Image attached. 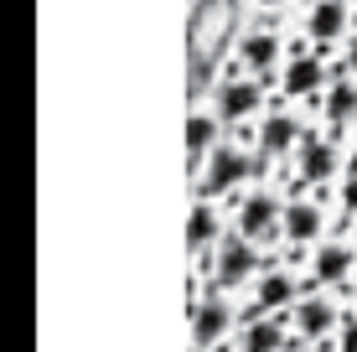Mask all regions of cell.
Here are the masks:
<instances>
[{
    "label": "cell",
    "instance_id": "cell-1",
    "mask_svg": "<svg viewBox=\"0 0 357 352\" xmlns=\"http://www.w3.org/2000/svg\"><path fill=\"white\" fill-rule=\"evenodd\" d=\"M233 21H238V0H197V10H192V36H187L197 68H207V63L228 47Z\"/></svg>",
    "mask_w": 357,
    "mask_h": 352
},
{
    "label": "cell",
    "instance_id": "cell-2",
    "mask_svg": "<svg viewBox=\"0 0 357 352\" xmlns=\"http://www.w3.org/2000/svg\"><path fill=\"white\" fill-rule=\"evenodd\" d=\"M249 171H254V161L238 151V145H213V151H207V166H202L197 192H202V197H223V192L238 187Z\"/></svg>",
    "mask_w": 357,
    "mask_h": 352
},
{
    "label": "cell",
    "instance_id": "cell-3",
    "mask_svg": "<svg viewBox=\"0 0 357 352\" xmlns=\"http://www.w3.org/2000/svg\"><path fill=\"white\" fill-rule=\"evenodd\" d=\"M259 270V249L249 244L243 234L233 238H218V264H213V290H228V285H243L249 275Z\"/></svg>",
    "mask_w": 357,
    "mask_h": 352
},
{
    "label": "cell",
    "instance_id": "cell-4",
    "mask_svg": "<svg viewBox=\"0 0 357 352\" xmlns=\"http://www.w3.org/2000/svg\"><path fill=\"white\" fill-rule=\"evenodd\" d=\"M228 326H233V306H228L223 296H218V290H213V296H202V300L192 306V342H197V347L223 342Z\"/></svg>",
    "mask_w": 357,
    "mask_h": 352
},
{
    "label": "cell",
    "instance_id": "cell-5",
    "mask_svg": "<svg viewBox=\"0 0 357 352\" xmlns=\"http://www.w3.org/2000/svg\"><path fill=\"white\" fill-rule=\"evenodd\" d=\"M280 217H285L280 202L269 197V192H254V197H243V208H238V234L249 238V244H254V238H269Z\"/></svg>",
    "mask_w": 357,
    "mask_h": 352
},
{
    "label": "cell",
    "instance_id": "cell-6",
    "mask_svg": "<svg viewBox=\"0 0 357 352\" xmlns=\"http://www.w3.org/2000/svg\"><path fill=\"white\" fill-rule=\"evenodd\" d=\"M259 83L254 78H233V83H223V89H218V119H223V125H233V119H249L254 109H259Z\"/></svg>",
    "mask_w": 357,
    "mask_h": 352
},
{
    "label": "cell",
    "instance_id": "cell-7",
    "mask_svg": "<svg viewBox=\"0 0 357 352\" xmlns=\"http://www.w3.org/2000/svg\"><path fill=\"white\" fill-rule=\"evenodd\" d=\"M331 171H337V151H331L326 140L305 135L301 151H295V176H301V181H326Z\"/></svg>",
    "mask_w": 357,
    "mask_h": 352
},
{
    "label": "cell",
    "instance_id": "cell-8",
    "mask_svg": "<svg viewBox=\"0 0 357 352\" xmlns=\"http://www.w3.org/2000/svg\"><path fill=\"white\" fill-rule=\"evenodd\" d=\"M305 31H311L316 42H337V36L347 31V6H342V0H316L311 16H305Z\"/></svg>",
    "mask_w": 357,
    "mask_h": 352
},
{
    "label": "cell",
    "instance_id": "cell-9",
    "mask_svg": "<svg viewBox=\"0 0 357 352\" xmlns=\"http://www.w3.org/2000/svg\"><path fill=\"white\" fill-rule=\"evenodd\" d=\"M321 208L316 202H290L285 208V238L290 244H311V238H321Z\"/></svg>",
    "mask_w": 357,
    "mask_h": 352
},
{
    "label": "cell",
    "instance_id": "cell-10",
    "mask_svg": "<svg viewBox=\"0 0 357 352\" xmlns=\"http://www.w3.org/2000/svg\"><path fill=\"white\" fill-rule=\"evenodd\" d=\"M326 83V68L316 52H295V63L285 68V93H316Z\"/></svg>",
    "mask_w": 357,
    "mask_h": 352
},
{
    "label": "cell",
    "instance_id": "cell-11",
    "mask_svg": "<svg viewBox=\"0 0 357 352\" xmlns=\"http://www.w3.org/2000/svg\"><path fill=\"white\" fill-rule=\"evenodd\" d=\"M295 326H301V337H326L331 326H337V306L331 300H295Z\"/></svg>",
    "mask_w": 357,
    "mask_h": 352
},
{
    "label": "cell",
    "instance_id": "cell-12",
    "mask_svg": "<svg viewBox=\"0 0 357 352\" xmlns=\"http://www.w3.org/2000/svg\"><path fill=\"white\" fill-rule=\"evenodd\" d=\"M259 306H254V316H259V311H280V306H290V300H301L295 296V280L285 270H269V275H259Z\"/></svg>",
    "mask_w": 357,
    "mask_h": 352
},
{
    "label": "cell",
    "instance_id": "cell-13",
    "mask_svg": "<svg viewBox=\"0 0 357 352\" xmlns=\"http://www.w3.org/2000/svg\"><path fill=\"white\" fill-rule=\"evenodd\" d=\"M290 145H301V125H295L290 114H269L264 130H259V151L280 155V151H290Z\"/></svg>",
    "mask_w": 357,
    "mask_h": 352
},
{
    "label": "cell",
    "instance_id": "cell-14",
    "mask_svg": "<svg viewBox=\"0 0 357 352\" xmlns=\"http://www.w3.org/2000/svg\"><path fill=\"white\" fill-rule=\"evenodd\" d=\"M275 57H280V36L275 31H249V36H243V68L269 72V68H275Z\"/></svg>",
    "mask_w": 357,
    "mask_h": 352
},
{
    "label": "cell",
    "instance_id": "cell-15",
    "mask_svg": "<svg viewBox=\"0 0 357 352\" xmlns=\"http://www.w3.org/2000/svg\"><path fill=\"white\" fill-rule=\"evenodd\" d=\"M347 270H352V249H347V244H326V249H316V280H321V285L347 280Z\"/></svg>",
    "mask_w": 357,
    "mask_h": 352
},
{
    "label": "cell",
    "instance_id": "cell-16",
    "mask_svg": "<svg viewBox=\"0 0 357 352\" xmlns=\"http://www.w3.org/2000/svg\"><path fill=\"white\" fill-rule=\"evenodd\" d=\"M187 244L197 249V254H202L207 244H218V213H213V202H197V208H192V223H187Z\"/></svg>",
    "mask_w": 357,
    "mask_h": 352
},
{
    "label": "cell",
    "instance_id": "cell-17",
    "mask_svg": "<svg viewBox=\"0 0 357 352\" xmlns=\"http://www.w3.org/2000/svg\"><path fill=\"white\" fill-rule=\"evenodd\" d=\"M213 145H218V114H202V109H197V114L187 119V151L207 155Z\"/></svg>",
    "mask_w": 357,
    "mask_h": 352
},
{
    "label": "cell",
    "instance_id": "cell-18",
    "mask_svg": "<svg viewBox=\"0 0 357 352\" xmlns=\"http://www.w3.org/2000/svg\"><path fill=\"white\" fill-rule=\"evenodd\" d=\"M326 119H331V125L357 119V83H337V89L326 93Z\"/></svg>",
    "mask_w": 357,
    "mask_h": 352
},
{
    "label": "cell",
    "instance_id": "cell-19",
    "mask_svg": "<svg viewBox=\"0 0 357 352\" xmlns=\"http://www.w3.org/2000/svg\"><path fill=\"white\" fill-rule=\"evenodd\" d=\"M243 352H280V326L275 321H254L243 332Z\"/></svg>",
    "mask_w": 357,
    "mask_h": 352
},
{
    "label": "cell",
    "instance_id": "cell-20",
    "mask_svg": "<svg viewBox=\"0 0 357 352\" xmlns=\"http://www.w3.org/2000/svg\"><path fill=\"white\" fill-rule=\"evenodd\" d=\"M342 208H347V213H357V176H347V181H342Z\"/></svg>",
    "mask_w": 357,
    "mask_h": 352
},
{
    "label": "cell",
    "instance_id": "cell-21",
    "mask_svg": "<svg viewBox=\"0 0 357 352\" xmlns=\"http://www.w3.org/2000/svg\"><path fill=\"white\" fill-rule=\"evenodd\" d=\"M342 352H357V321L342 326Z\"/></svg>",
    "mask_w": 357,
    "mask_h": 352
},
{
    "label": "cell",
    "instance_id": "cell-22",
    "mask_svg": "<svg viewBox=\"0 0 357 352\" xmlns=\"http://www.w3.org/2000/svg\"><path fill=\"white\" fill-rule=\"evenodd\" d=\"M347 63L357 68V36H352V42H347Z\"/></svg>",
    "mask_w": 357,
    "mask_h": 352
},
{
    "label": "cell",
    "instance_id": "cell-23",
    "mask_svg": "<svg viewBox=\"0 0 357 352\" xmlns=\"http://www.w3.org/2000/svg\"><path fill=\"white\" fill-rule=\"evenodd\" d=\"M264 6H280V0H264Z\"/></svg>",
    "mask_w": 357,
    "mask_h": 352
},
{
    "label": "cell",
    "instance_id": "cell-24",
    "mask_svg": "<svg viewBox=\"0 0 357 352\" xmlns=\"http://www.w3.org/2000/svg\"><path fill=\"white\" fill-rule=\"evenodd\" d=\"M295 352H311V347H295Z\"/></svg>",
    "mask_w": 357,
    "mask_h": 352
},
{
    "label": "cell",
    "instance_id": "cell-25",
    "mask_svg": "<svg viewBox=\"0 0 357 352\" xmlns=\"http://www.w3.org/2000/svg\"><path fill=\"white\" fill-rule=\"evenodd\" d=\"M192 352H207V347H192Z\"/></svg>",
    "mask_w": 357,
    "mask_h": 352
}]
</instances>
